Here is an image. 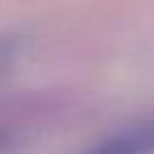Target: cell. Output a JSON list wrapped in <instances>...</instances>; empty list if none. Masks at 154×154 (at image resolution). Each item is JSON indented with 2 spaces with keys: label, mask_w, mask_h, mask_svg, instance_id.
<instances>
[{
  "label": "cell",
  "mask_w": 154,
  "mask_h": 154,
  "mask_svg": "<svg viewBox=\"0 0 154 154\" xmlns=\"http://www.w3.org/2000/svg\"><path fill=\"white\" fill-rule=\"evenodd\" d=\"M78 154H154V116L105 136Z\"/></svg>",
  "instance_id": "6da1fadb"
}]
</instances>
